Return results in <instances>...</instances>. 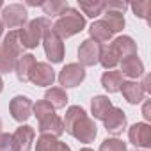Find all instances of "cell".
Segmentation results:
<instances>
[{
	"instance_id": "cell-30",
	"label": "cell",
	"mask_w": 151,
	"mask_h": 151,
	"mask_svg": "<svg viewBox=\"0 0 151 151\" xmlns=\"http://www.w3.org/2000/svg\"><path fill=\"white\" fill-rule=\"evenodd\" d=\"M32 110H34V116H36L37 119H41V117H45V116H50V114H55V109H53L46 100L37 101Z\"/></svg>"
},
{
	"instance_id": "cell-32",
	"label": "cell",
	"mask_w": 151,
	"mask_h": 151,
	"mask_svg": "<svg viewBox=\"0 0 151 151\" xmlns=\"http://www.w3.org/2000/svg\"><path fill=\"white\" fill-rule=\"evenodd\" d=\"M142 116H144L146 121L151 119V103L149 101H144V105H142Z\"/></svg>"
},
{
	"instance_id": "cell-6",
	"label": "cell",
	"mask_w": 151,
	"mask_h": 151,
	"mask_svg": "<svg viewBox=\"0 0 151 151\" xmlns=\"http://www.w3.org/2000/svg\"><path fill=\"white\" fill-rule=\"evenodd\" d=\"M86 80V68L80 66L78 62H69L66 64L60 73H59V84L60 89H69V87H77Z\"/></svg>"
},
{
	"instance_id": "cell-8",
	"label": "cell",
	"mask_w": 151,
	"mask_h": 151,
	"mask_svg": "<svg viewBox=\"0 0 151 151\" xmlns=\"http://www.w3.org/2000/svg\"><path fill=\"white\" fill-rule=\"evenodd\" d=\"M43 46H45V53L46 59L52 64H59L64 60V43L62 39L53 32V29H50L45 36H43Z\"/></svg>"
},
{
	"instance_id": "cell-9",
	"label": "cell",
	"mask_w": 151,
	"mask_h": 151,
	"mask_svg": "<svg viewBox=\"0 0 151 151\" xmlns=\"http://www.w3.org/2000/svg\"><path fill=\"white\" fill-rule=\"evenodd\" d=\"M100 52H101L100 43H96L93 39H84L78 46V64L84 68L96 66L100 60Z\"/></svg>"
},
{
	"instance_id": "cell-31",
	"label": "cell",
	"mask_w": 151,
	"mask_h": 151,
	"mask_svg": "<svg viewBox=\"0 0 151 151\" xmlns=\"http://www.w3.org/2000/svg\"><path fill=\"white\" fill-rule=\"evenodd\" d=\"M0 151H13L11 133H0Z\"/></svg>"
},
{
	"instance_id": "cell-36",
	"label": "cell",
	"mask_w": 151,
	"mask_h": 151,
	"mask_svg": "<svg viewBox=\"0 0 151 151\" xmlns=\"http://www.w3.org/2000/svg\"><path fill=\"white\" fill-rule=\"evenodd\" d=\"M2 34H4V25H2V22H0V37H2Z\"/></svg>"
},
{
	"instance_id": "cell-16",
	"label": "cell",
	"mask_w": 151,
	"mask_h": 151,
	"mask_svg": "<svg viewBox=\"0 0 151 151\" xmlns=\"http://www.w3.org/2000/svg\"><path fill=\"white\" fill-rule=\"evenodd\" d=\"M119 64H121V75H124V77H128L132 80L144 75V64L139 59V55H126L121 59Z\"/></svg>"
},
{
	"instance_id": "cell-29",
	"label": "cell",
	"mask_w": 151,
	"mask_h": 151,
	"mask_svg": "<svg viewBox=\"0 0 151 151\" xmlns=\"http://www.w3.org/2000/svg\"><path fill=\"white\" fill-rule=\"evenodd\" d=\"M100 151H128L126 142H123L121 139L116 137H109L100 144Z\"/></svg>"
},
{
	"instance_id": "cell-4",
	"label": "cell",
	"mask_w": 151,
	"mask_h": 151,
	"mask_svg": "<svg viewBox=\"0 0 151 151\" xmlns=\"http://www.w3.org/2000/svg\"><path fill=\"white\" fill-rule=\"evenodd\" d=\"M52 29V20L50 18H36L32 22H29L25 27L18 29V34H20V41L23 45V48H36L41 41H43V36Z\"/></svg>"
},
{
	"instance_id": "cell-40",
	"label": "cell",
	"mask_w": 151,
	"mask_h": 151,
	"mask_svg": "<svg viewBox=\"0 0 151 151\" xmlns=\"http://www.w3.org/2000/svg\"><path fill=\"white\" fill-rule=\"evenodd\" d=\"M137 151H139V149H137Z\"/></svg>"
},
{
	"instance_id": "cell-1",
	"label": "cell",
	"mask_w": 151,
	"mask_h": 151,
	"mask_svg": "<svg viewBox=\"0 0 151 151\" xmlns=\"http://www.w3.org/2000/svg\"><path fill=\"white\" fill-rule=\"evenodd\" d=\"M62 123H64V132H68L69 135H73L77 140L84 144L94 142L98 135V126L94 119H91L86 114V110L78 105H73L66 110V117Z\"/></svg>"
},
{
	"instance_id": "cell-21",
	"label": "cell",
	"mask_w": 151,
	"mask_h": 151,
	"mask_svg": "<svg viewBox=\"0 0 151 151\" xmlns=\"http://www.w3.org/2000/svg\"><path fill=\"white\" fill-rule=\"evenodd\" d=\"M105 69H114L119 62H121V57L117 53V50L112 46V43L101 46V52H100V60H98Z\"/></svg>"
},
{
	"instance_id": "cell-22",
	"label": "cell",
	"mask_w": 151,
	"mask_h": 151,
	"mask_svg": "<svg viewBox=\"0 0 151 151\" xmlns=\"http://www.w3.org/2000/svg\"><path fill=\"white\" fill-rule=\"evenodd\" d=\"M89 34H91V39L93 41H96V43H109L110 39H112V32L109 30V27L105 25V22L103 20H96V22H93V25L89 27Z\"/></svg>"
},
{
	"instance_id": "cell-15",
	"label": "cell",
	"mask_w": 151,
	"mask_h": 151,
	"mask_svg": "<svg viewBox=\"0 0 151 151\" xmlns=\"http://www.w3.org/2000/svg\"><path fill=\"white\" fill-rule=\"evenodd\" d=\"M39 121V133L41 135H52V137H60L64 133V123L62 119L57 116V114H50V116H45Z\"/></svg>"
},
{
	"instance_id": "cell-7",
	"label": "cell",
	"mask_w": 151,
	"mask_h": 151,
	"mask_svg": "<svg viewBox=\"0 0 151 151\" xmlns=\"http://www.w3.org/2000/svg\"><path fill=\"white\" fill-rule=\"evenodd\" d=\"M29 20L27 9L23 4H9L7 7H4L2 11V25L13 30H18L20 27H25Z\"/></svg>"
},
{
	"instance_id": "cell-20",
	"label": "cell",
	"mask_w": 151,
	"mask_h": 151,
	"mask_svg": "<svg viewBox=\"0 0 151 151\" xmlns=\"http://www.w3.org/2000/svg\"><path fill=\"white\" fill-rule=\"evenodd\" d=\"M124 82L121 71H116V69H109L101 75V86L107 93H119L121 89V84Z\"/></svg>"
},
{
	"instance_id": "cell-33",
	"label": "cell",
	"mask_w": 151,
	"mask_h": 151,
	"mask_svg": "<svg viewBox=\"0 0 151 151\" xmlns=\"http://www.w3.org/2000/svg\"><path fill=\"white\" fill-rule=\"evenodd\" d=\"M144 77V80H142V84H140V87H142V91L144 93H151V78H149V75H142Z\"/></svg>"
},
{
	"instance_id": "cell-35",
	"label": "cell",
	"mask_w": 151,
	"mask_h": 151,
	"mask_svg": "<svg viewBox=\"0 0 151 151\" xmlns=\"http://www.w3.org/2000/svg\"><path fill=\"white\" fill-rule=\"evenodd\" d=\"M2 89H4V80H2V77H0V93H2Z\"/></svg>"
},
{
	"instance_id": "cell-10",
	"label": "cell",
	"mask_w": 151,
	"mask_h": 151,
	"mask_svg": "<svg viewBox=\"0 0 151 151\" xmlns=\"http://www.w3.org/2000/svg\"><path fill=\"white\" fill-rule=\"evenodd\" d=\"M53 80H55L53 68L48 62H36V66L30 71L29 82H32L37 87H48V86H53Z\"/></svg>"
},
{
	"instance_id": "cell-17",
	"label": "cell",
	"mask_w": 151,
	"mask_h": 151,
	"mask_svg": "<svg viewBox=\"0 0 151 151\" xmlns=\"http://www.w3.org/2000/svg\"><path fill=\"white\" fill-rule=\"evenodd\" d=\"M119 91L123 93L124 100H126L130 105H137V103L144 101V96H146V93L142 91L140 84L135 82V80H124V82L121 84V89H119Z\"/></svg>"
},
{
	"instance_id": "cell-3",
	"label": "cell",
	"mask_w": 151,
	"mask_h": 151,
	"mask_svg": "<svg viewBox=\"0 0 151 151\" xmlns=\"http://www.w3.org/2000/svg\"><path fill=\"white\" fill-rule=\"evenodd\" d=\"M52 29L60 39H66V37H71L86 29V18H84V14H80L78 9L68 7L57 18V22L52 25Z\"/></svg>"
},
{
	"instance_id": "cell-38",
	"label": "cell",
	"mask_w": 151,
	"mask_h": 151,
	"mask_svg": "<svg viewBox=\"0 0 151 151\" xmlns=\"http://www.w3.org/2000/svg\"><path fill=\"white\" fill-rule=\"evenodd\" d=\"M0 133H2V119H0Z\"/></svg>"
},
{
	"instance_id": "cell-39",
	"label": "cell",
	"mask_w": 151,
	"mask_h": 151,
	"mask_svg": "<svg viewBox=\"0 0 151 151\" xmlns=\"http://www.w3.org/2000/svg\"><path fill=\"white\" fill-rule=\"evenodd\" d=\"M2 6H4V2H2V0H0V7H2Z\"/></svg>"
},
{
	"instance_id": "cell-13",
	"label": "cell",
	"mask_w": 151,
	"mask_h": 151,
	"mask_svg": "<svg viewBox=\"0 0 151 151\" xmlns=\"http://www.w3.org/2000/svg\"><path fill=\"white\" fill-rule=\"evenodd\" d=\"M128 139L135 147H151V126L147 123H135L128 130Z\"/></svg>"
},
{
	"instance_id": "cell-19",
	"label": "cell",
	"mask_w": 151,
	"mask_h": 151,
	"mask_svg": "<svg viewBox=\"0 0 151 151\" xmlns=\"http://www.w3.org/2000/svg\"><path fill=\"white\" fill-rule=\"evenodd\" d=\"M36 151H71L68 144L52 135H41L36 142Z\"/></svg>"
},
{
	"instance_id": "cell-37",
	"label": "cell",
	"mask_w": 151,
	"mask_h": 151,
	"mask_svg": "<svg viewBox=\"0 0 151 151\" xmlns=\"http://www.w3.org/2000/svg\"><path fill=\"white\" fill-rule=\"evenodd\" d=\"M80 151H94V149H91V147H82Z\"/></svg>"
},
{
	"instance_id": "cell-28",
	"label": "cell",
	"mask_w": 151,
	"mask_h": 151,
	"mask_svg": "<svg viewBox=\"0 0 151 151\" xmlns=\"http://www.w3.org/2000/svg\"><path fill=\"white\" fill-rule=\"evenodd\" d=\"M132 11L137 18H142V20H149V13H151V2L149 0H137L132 6Z\"/></svg>"
},
{
	"instance_id": "cell-23",
	"label": "cell",
	"mask_w": 151,
	"mask_h": 151,
	"mask_svg": "<svg viewBox=\"0 0 151 151\" xmlns=\"http://www.w3.org/2000/svg\"><path fill=\"white\" fill-rule=\"evenodd\" d=\"M112 46L117 50L119 57H126V55H137V43L130 37V36H119L112 41Z\"/></svg>"
},
{
	"instance_id": "cell-26",
	"label": "cell",
	"mask_w": 151,
	"mask_h": 151,
	"mask_svg": "<svg viewBox=\"0 0 151 151\" xmlns=\"http://www.w3.org/2000/svg\"><path fill=\"white\" fill-rule=\"evenodd\" d=\"M78 6L82 9V13L89 18H96L100 14H103L107 2H101V0H78Z\"/></svg>"
},
{
	"instance_id": "cell-12",
	"label": "cell",
	"mask_w": 151,
	"mask_h": 151,
	"mask_svg": "<svg viewBox=\"0 0 151 151\" xmlns=\"http://www.w3.org/2000/svg\"><path fill=\"white\" fill-rule=\"evenodd\" d=\"M36 137V130L29 124H22L16 128V132L11 135L13 151H30L32 142Z\"/></svg>"
},
{
	"instance_id": "cell-18",
	"label": "cell",
	"mask_w": 151,
	"mask_h": 151,
	"mask_svg": "<svg viewBox=\"0 0 151 151\" xmlns=\"http://www.w3.org/2000/svg\"><path fill=\"white\" fill-rule=\"evenodd\" d=\"M36 57L32 55V53H23L20 59H18V62H16V66H14V73H16V77H18V80L20 82H23V84H27L29 82V77H30V71H32V68L36 66Z\"/></svg>"
},
{
	"instance_id": "cell-14",
	"label": "cell",
	"mask_w": 151,
	"mask_h": 151,
	"mask_svg": "<svg viewBox=\"0 0 151 151\" xmlns=\"http://www.w3.org/2000/svg\"><path fill=\"white\" fill-rule=\"evenodd\" d=\"M105 123V130L112 135H121L126 128V114L123 112V109L119 107H112L107 114V117L103 119Z\"/></svg>"
},
{
	"instance_id": "cell-24",
	"label": "cell",
	"mask_w": 151,
	"mask_h": 151,
	"mask_svg": "<svg viewBox=\"0 0 151 151\" xmlns=\"http://www.w3.org/2000/svg\"><path fill=\"white\" fill-rule=\"evenodd\" d=\"M112 107H114V105H112V101H110L107 96H94V98L91 100V112H93L94 119L103 121Z\"/></svg>"
},
{
	"instance_id": "cell-2",
	"label": "cell",
	"mask_w": 151,
	"mask_h": 151,
	"mask_svg": "<svg viewBox=\"0 0 151 151\" xmlns=\"http://www.w3.org/2000/svg\"><path fill=\"white\" fill-rule=\"evenodd\" d=\"M23 50L25 48L20 41L18 30H9V34L0 45V75H7L14 71V66L18 59L23 55Z\"/></svg>"
},
{
	"instance_id": "cell-27",
	"label": "cell",
	"mask_w": 151,
	"mask_h": 151,
	"mask_svg": "<svg viewBox=\"0 0 151 151\" xmlns=\"http://www.w3.org/2000/svg\"><path fill=\"white\" fill-rule=\"evenodd\" d=\"M68 2H64V0H45V2L41 4V9L45 14L55 18V16H60L66 9H68Z\"/></svg>"
},
{
	"instance_id": "cell-34",
	"label": "cell",
	"mask_w": 151,
	"mask_h": 151,
	"mask_svg": "<svg viewBox=\"0 0 151 151\" xmlns=\"http://www.w3.org/2000/svg\"><path fill=\"white\" fill-rule=\"evenodd\" d=\"M43 2H36V0H29L27 2V6H41Z\"/></svg>"
},
{
	"instance_id": "cell-11",
	"label": "cell",
	"mask_w": 151,
	"mask_h": 151,
	"mask_svg": "<svg viewBox=\"0 0 151 151\" xmlns=\"http://www.w3.org/2000/svg\"><path fill=\"white\" fill-rule=\"evenodd\" d=\"M32 109H34L32 100L27 98V96H22V94L14 96L9 103V112H11L13 119L18 121V123H25L32 116Z\"/></svg>"
},
{
	"instance_id": "cell-5",
	"label": "cell",
	"mask_w": 151,
	"mask_h": 151,
	"mask_svg": "<svg viewBox=\"0 0 151 151\" xmlns=\"http://www.w3.org/2000/svg\"><path fill=\"white\" fill-rule=\"evenodd\" d=\"M128 9L126 2H107L103 11V22L112 34L124 29V11Z\"/></svg>"
},
{
	"instance_id": "cell-25",
	"label": "cell",
	"mask_w": 151,
	"mask_h": 151,
	"mask_svg": "<svg viewBox=\"0 0 151 151\" xmlns=\"http://www.w3.org/2000/svg\"><path fill=\"white\" fill-rule=\"evenodd\" d=\"M45 100L53 107V109H64L68 105V94L60 87H50L45 93Z\"/></svg>"
}]
</instances>
